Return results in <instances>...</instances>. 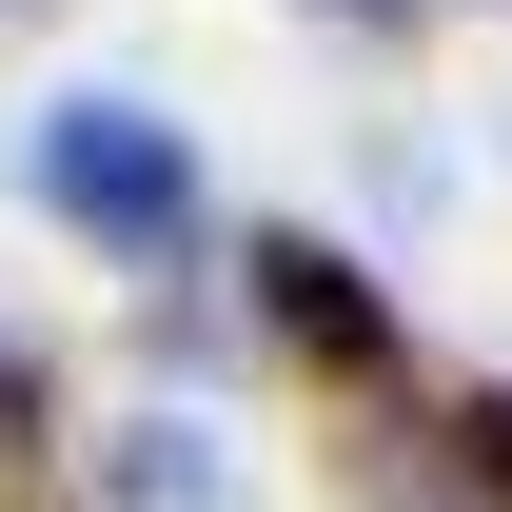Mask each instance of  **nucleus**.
<instances>
[{
	"mask_svg": "<svg viewBox=\"0 0 512 512\" xmlns=\"http://www.w3.org/2000/svg\"><path fill=\"white\" fill-rule=\"evenodd\" d=\"M40 178H60L79 217H178V158L119 138V119H60V138H40Z\"/></svg>",
	"mask_w": 512,
	"mask_h": 512,
	"instance_id": "1",
	"label": "nucleus"
}]
</instances>
